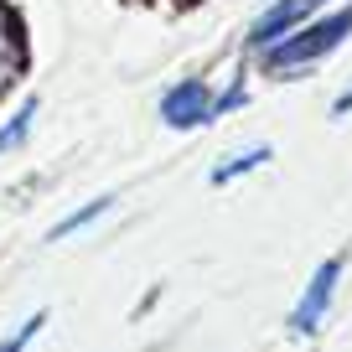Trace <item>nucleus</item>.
<instances>
[{"label":"nucleus","mask_w":352,"mask_h":352,"mask_svg":"<svg viewBox=\"0 0 352 352\" xmlns=\"http://www.w3.org/2000/svg\"><path fill=\"white\" fill-rule=\"evenodd\" d=\"M264 161H270V145H254V151H243V155H233V161H223L218 171H212V182H218V187H228L233 176L254 171V166H264Z\"/></svg>","instance_id":"0eeeda50"},{"label":"nucleus","mask_w":352,"mask_h":352,"mask_svg":"<svg viewBox=\"0 0 352 352\" xmlns=\"http://www.w3.org/2000/svg\"><path fill=\"white\" fill-rule=\"evenodd\" d=\"M26 67V42H21V26H16V16L0 6V94L16 83V73Z\"/></svg>","instance_id":"39448f33"},{"label":"nucleus","mask_w":352,"mask_h":352,"mask_svg":"<svg viewBox=\"0 0 352 352\" xmlns=\"http://www.w3.org/2000/svg\"><path fill=\"white\" fill-rule=\"evenodd\" d=\"M331 114H352V88H347V94H342L337 104H331Z\"/></svg>","instance_id":"9d476101"},{"label":"nucleus","mask_w":352,"mask_h":352,"mask_svg":"<svg viewBox=\"0 0 352 352\" xmlns=\"http://www.w3.org/2000/svg\"><path fill=\"white\" fill-rule=\"evenodd\" d=\"M42 327H47V311H36V316H26L21 327L11 331V337L0 342V352H26V342H32V337H36V331H42Z\"/></svg>","instance_id":"1a4fd4ad"},{"label":"nucleus","mask_w":352,"mask_h":352,"mask_svg":"<svg viewBox=\"0 0 352 352\" xmlns=\"http://www.w3.org/2000/svg\"><path fill=\"white\" fill-rule=\"evenodd\" d=\"M321 0H280V6H270V11L259 16V21H254V32H249V42L254 47H264V52H270V47L275 42H285L290 32H296L300 21H306L311 11H316Z\"/></svg>","instance_id":"20e7f679"},{"label":"nucleus","mask_w":352,"mask_h":352,"mask_svg":"<svg viewBox=\"0 0 352 352\" xmlns=\"http://www.w3.org/2000/svg\"><path fill=\"white\" fill-rule=\"evenodd\" d=\"M337 280H342V254L337 259H327L311 275V285H306V296H300V306H296V316H290V327L306 337V331H316V321L327 316V306H331V296H337Z\"/></svg>","instance_id":"7ed1b4c3"},{"label":"nucleus","mask_w":352,"mask_h":352,"mask_svg":"<svg viewBox=\"0 0 352 352\" xmlns=\"http://www.w3.org/2000/svg\"><path fill=\"white\" fill-rule=\"evenodd\" d=\"M212 114H218V104H212V88L202 83V78L176 83L161 99V120L171 124V130H197V124H208Z\"/></svg>","instance_id":"f03ea898"},{"label":"nucleus","mask_w":352,"mask_h":352,"mask_svg":"<svg viewBox=\"0 0 352 352\" xmlns=\"http://www.w3.org/2000/svg\"><path fill=\"white\" fill-rule=\"evenodd\" d=\"M32 120H36V99H26L21 109H16L11 120H6V130H0V155H6V151H16V145L26 140V130H32Z\"/></svg>","instance_id":"6e6552de"},{"label":"nucleus","mask_w":352,"mask_h":352,"mask_svg":"<svg viewBox=\"0 0 352 352\" xmlns=\"http://www.w3.org/2000/svg\"><path fill=\"white\" fill-rule=\"evenodd\" d=\"M347 32H352V6L347 11H331L327 21H311V26H300V32H290L285 42H275L270 52H264V67H270V73L306 67V63H316V57H327Z\"/></svg>","instance_id":"f257e3e1"},{"label":"nucleus","mask_w":352,"mask_h":352,"mask_svg":"<svg viewBox=\"0 0 352 352\" xmlns=\"http://www.w3.org/2000/svg\"><path fill=\"white\" fill-rule=\"evenodd\" d=\"M109 202L114 197H94V202H88V208H78V212H67V218L63 223H52V233H47V239H67V233H78V228H88V223H94V218H104V212H109Z\"/></svg>","instance_id":"423d86ee"}]
</instances>
